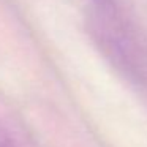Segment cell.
I'll list each match as a JSON object with an SVG mask.
<instances>
[{
    "instance_id": "1",
    "label": "cell",
    "mask_w": 147,
    "mask_h": 147,
    "mask_svg": "<svg viewBox=\"0 0 147 147\" xmlns=\"http://www.w3.org/2000/svg\"><path fill=\"white\" fill-rule=\"evenodd\" d=\"M0 147H18L16 142L0 128Z\"/></svg>"
}]
</instances>
